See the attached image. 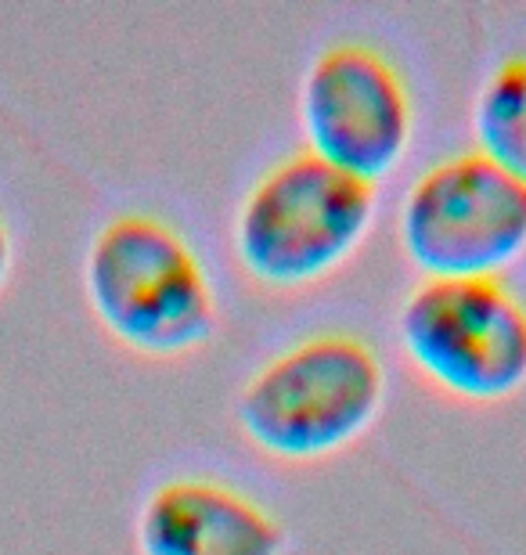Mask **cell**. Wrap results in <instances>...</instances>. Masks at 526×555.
I'll list each match as a JSON object with an SVG mask.
<instances>
[{
    "mask_svg": "<svg viewBox=\"0 0 526 555\" xmlns=\"http://www.w3.org/2000/svg\"><path fill=\"white\" fill-rule=\"evenodd\" d=\"M304 149L339 170L379 181L415 138V94L405 69L372 40H332L299 76Z\"/></svg>",
    "mask_w": 526,
    "mask_h": 555,
    "instance_id": "8992f818",
    "label": "cell"
},
{
    "mask_svg": "<svg viewBox=\"0 0 526 555\" xmlns=\"http://www.w3.org/2000/svg\"><path fill=\"white\" fill-rule=\"evenodd\" d=\"M397 238L422 278L501 274L526 253V184L479 149H458L405 188Z\"/></svg>",
    "mask_w": 526,
    "mask_h": 555,
    "instance_id": "5b68a950",
    "label": "cell"
},
{
    "mask_svg": "<svg viewBox=\"0 0 526 555\" xmlns=\"http://www.w3.org/2000/svg\"><path fill=\"white\" fill-rule=\"evenodd\" d=\"M386 401V364L350 328H315L256 364L234 397V422L253 448L282 462L343 451Z\"/></svg>",
    "mask_w": 526,
    "mask_h": 555,
    "instance_id": "7a4b0ae2",
    "label": "cell"
},
{
    "mask_svg": "<svg viewBox=\"0 0 526 555\" xmlns=\"http://www.w3.org/2000/svg\"><path fill=\"white\" fill-rule=\"evenodd\" d=\"M11 268H15V231H11L4 209H0V293H4Z\"/></svg>",
    "mask_w": 526,
    "mask_h": 555,
    "instance_id": "9c48e42d",
    "label": "cell"
},
{
    "mask_svg": "<svg viewBox=\"0 0 526 555\" xmlns=\"http://www.w3.org/2000/svg\"><path fill=\"white\" fill-rule=\"evenodd\" d=\"M84 296L98 325L141 358H184L206 347L220 321L203 253L152 209H119L94 228Z\"/></svg>",
    "mask_w": 526,
    "mask_h": 555,
    "instance_id": "6da1fadb",
    "label": "cell"
},
{
    "mask_svg": "<svg viewBox=\"0 0 526 555\" xmlns=\"http://www.w3.org/2000/svg\"><path fill=\"white\" fill-rule=\"evenodd\" d=\"M133 541L138 555H285L288 530L245 487L177 473L141 498Z\"/></svg>",
    "mask_w": 526,
    "mask_h": 555,
    "instance_id": "52a82bcc",
    "label": "cell"
},
{
    "mask_svg": "<svg viewBox=\"0 0 526 555\" xmlns=\"http://www.w3.org/2000/svg\"><path fill=\"white\" fill-rule=\"evenodd\" d=\"M394 328L411 369L447 397L495 404L526 386V299L501 274L419 278Z\"/></svg>",
    "mask_w": 526,
    "mask_h": 555,
    "instance_id": "277c9868",
    "label": "cell"
},
{
    "mask_svg": "<svg viewBox=\"0 0 526 555\" xmlns=\"http://www.w3.org/2000/svg\"><path fill=\"white\" fill-rule=\"evenodd\" d=\"M375 198L372 181L324 163L310 149L278 155L234 206V260L267 288L315 285L364 242Z\"/></svg>",
    "mask_w": 526,
    "mask_h": 555,
    "instance_id": "3957f363",
    "label": "cell"
},
{
    "mask_svg": "<svg viewBox=\"0 0 526 555\" xmlns=\"http://www.w3.org/2000/svg\"><path fill=\"white\" fill-rule=\"evenodd\" d=\"M476 149L526 184V54H505L473 98Z\"/></svg>",
    "mask_w": 526,
    "mask_h": 555,
    "instance_id": "ba28073f",
    "label": "cell"
}]
</instances>
